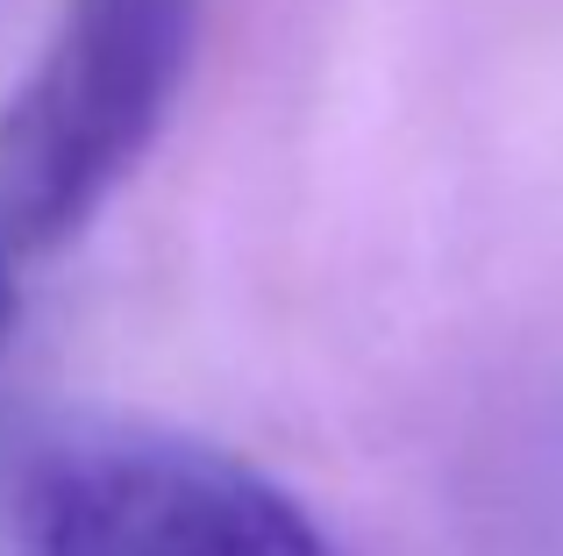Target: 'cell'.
<instances>
[{"mask_svg":"<svg viewBox=\"0 0 563 556\" xmlns=\"http://www.w3.org/2000/svg\"><path fill=\"white\" fill-rule=\"evenodd\" d=\"M14 257H22V251H14V236H8V222H0V321H8V314H14Z\"/></svg>","mask_w":563,"mask_h":556,"instance_id":"3","label":"cell"},{"mask_svg":"<svg viewBox=\"0 0 563 556\" xmlns=\"http://www.w3.org/2000/svg\"><path fill=\"white\" fill-rule=\"evenodd\" d=\"M14 556H343V543L235 449L172 429H79L29 464Z\"/></svg>","mask_w":563,"mask_h":556,"instance_id":"2","label":"cell"},{"mask_svg":"<svg viewBox=\"0 0 563 556\" xmlns=\"http://www.w3.org/2000/svg\"><path fill=\"white\" fill-rule=\"evenodd\" d=\"M200 0H65L51 51L0 122V222L14 251L71 243L136 171L192 51Z\"/></svg>","mask_w":563,"mask_h":556,"instance_id":"1","label":"cell"}]
</instances>
